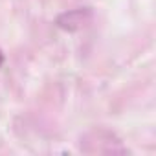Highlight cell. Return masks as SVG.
Here are the masks:
<instances>
[{
	"instance_id": "cell-1",
	"label": "cell",
	"mask_w": 156,
	"mask_h": 156,
	"mask_svg": "<svg viewBox=\"0 0 156 156\" xmlns=\"http://www.w3.org/2000/svg\"><path fill=\"white\" fill-rule=\"evenodd\" d=\"M90 19H92V11L88 8H77V9H72V11L59 15L55 24H57V28H61L64 31H77L87 22H90Z\"/></svg>"
},
{
	"instance_id": "cell-2",
	"label": "cell",
	"mask_w": 156,
	"mask_h": 156,
	"mask_svg": "<svg viewBox=\"0 0 156 156\" xmlns=\"http://www.w3.org/2000/svg\"><path fill=\"white\" fill-rule=\"evenodd\" d=\"M6 62V57H4V53H2V50H0V68H2V64Z\"/></svg>"
}]
</instances>
